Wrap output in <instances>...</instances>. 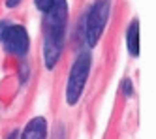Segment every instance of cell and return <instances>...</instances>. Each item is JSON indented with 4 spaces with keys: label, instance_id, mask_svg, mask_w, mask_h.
I'll use <instances>...</instances> for the list:
<instances>
[{
    "label": "cell",
    "instance_id": "obj_10",
    "mask_svg": "<svg viewBox=\"0 0 156 139\" xmlns=\"http://www.w3.org/2000/svg\"><path fill=\"white\" fill-rule=\"evenodd\" d=\"M21 4V0H6V6L8 8H15V6H19Z\"/></svg>",
    "mask_w": 156,
    "mask_h": 139
},
{
    "label": "cell",
    "instance_id": "obj_5",
    "mask_svg": "<svg viewBox=\"0 0 156 139\" xmlns=\"http://www.w3.org/2000/svg\"><path fill=\"white\" fill-rule=\"evenodd\" d=\"M21 139H47V120L43 117H34L28 120Z\"/></svg>",
    "mask_w": 156,
    "mask_h": 139
},
{
    "label": "cell",
    "instance_id": "obj_7",
    "mask_svg": "<svg viewBox=\"0 0 156 139\" xmlns=\"http://www.w3.org/2000/svg\"><path fill=\"white\" fill-rule=\"evenodd\" d=\"M34 2H36V6H38V9H40V11H45V9L51 6L53 0H34Z\"/></svg>",
    "mask_w": 156,
    "mask_h": 139
},
{
    "label": "cell",
    "instance_id": "obj_6",
    "mask_svg": "<svg viewBox=\"0 0 156 139\" xmlns=\"http://www.w3.org/2000/svg\"><path fill=\"white\" fill-rule=\"evenodd\" d=\"M126 45H128V51L132 56H137L139 55V23L137 19H133L128 27L126 32Z\"/></svg>",
    "mask_w": 156,
    "mask_h": 139
},
{
    "label": "cell",
    "instance_id": "obj_2",
    "mask_svg": "<svg viewBox=\"0 0 156 139\" xmlns=\"http://www.w3.org/2000/svg\"><path fill=\"white\" fill-rule=\"evenodd\" d=\"M90 66H92V56L90 51H81L77 55L75 62L72 64L70 75H68V87H66V103L68 105H75L79 102L88 73H90Z\"/></svg>",
    "mask_w": 156,
    "mask_h": 139
},
{
    "label": "cell",
    "instance_id": "obj_3",
    "mask_svg": "<svg viewBox=\"0 0 156 139\" xmlns=\"http://www.w3.org/2000/svg\"><path fill=\"white\" fill-rule=\"evenodd\" d=\"M111 11V0H94L85 17V40L88 47H96L105 30Z\"/></svg>",
    "mask_w": 156,
    "mask_h": 139
},
{
    "label": "cell",
    "instance_id": "obj_4",
    "mask_svg": "<svg viewBox=\"0 0 156 139\" xmlns=\"http://www.w3.org/2000/svg\"><path fill=\"white\" fill-rule=\"evenodd\" d=\"M0 41L4 43V49L13 56H25L28 53V45H30L28 32L21 25L9 23V27L6 28V32H4V36H2Z\"/></svg>",
    "mask_w": 156,
    "mask_h": 139
},
{
    "label": "cell",
    "instance_id": "obj_1",
    "mask_svg": "<svg viewBox=\"0 0 156 139\" xmlns=\"http://www.w3.org/2000/svg\"><path fill=\"white\" fill-rule=\"evenodd\" d=\"M43 62L47 70L57 66L62 47H64V34L68 23V2L66 0H53L51 6L43 11Z\"/></svg>",
    "mask_w": 156,
    "mask_h": 139
},
{
    "label": "cell",
    "instance_id": "obj_9",
    "mask_svg": "<svg viewBox=\"0 0 156 139\" xmlns=\"http://www.w3.org/2000/svg\"><path fill=\"white\" fill-rule=\"evenodd\" d=\"M9 27V21H0V40H2V36H4V32H6V28Z\"/></svg>",
    "mask_w": 156,
    "mask_h": 139
},
{
    "label": "cell",
    "instance_id": "obj_8",
    "mask_svg": "<svg viewBox=\"0 0 156 139\" xmlns=\"http://www.w3.org/2000/svg\"><path fill=\"white\" fill-rule=\"evenodd\" d=\"M122 85H124V94H126V96H133L132 81H130V79H124V81H122Z\"/></svg>",
    "mask_w": 156,
    "mask_h": 139
},
{
    "label": "cell",
    "instance_id": "obj_11",
    "mask_svg": "<svg viewBox=\"0 0 156 139\" xmlns=\"http://www.w3.org/2000/svg\"><path fill=\"white\" fill-rule=\"evenodd\" d=\"M8 139H17V132H12V134H9V137Z\"/></svg>",
    "mask_w": 156,
    "mask_h": 139
}]
</instances>
